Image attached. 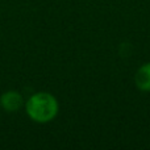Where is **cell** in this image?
<instances>
[{"instance_id": "6da1fadb", "label": "cell", "mask_w": 150, "mask_h": 150, "mask_svg": "<svg viewBox=\"0 0 150 150\" xmlns=\"http://www.w3.org/2000/svg\"><path fill=\"white\" fill-rule=\"evenodd\" d=\"M26 112L29 117L37 122L52 121L58 113V103L50 93H34L26 103Z\"/></svg>"}, {"instance_id": "3957f363", "label": "cell", "mask_w": 150, "mask_h": 150, "mask_svg": "<svg viewBox=\"0 0 150 150\" xmlns=\"http://www.w3.org/2000/svg\"><path fill=\"white\" fill-rule=\"evenodd\" d=\"M134 82L141 91H150V63H145L138 69Z\"/></svg>"}, {"instance_id": "7a4b0ae2", "label": "cell", "mask_w": 150, "mask_h": 150, "mask_svg": "<svg viewBox=\"0 0 150 150\" xmlns=\"http://www.w3.org/2000/svg\"><path fill=\"white\" fill-rule=\"evenodd\" d=\"M0 104L1 107L8 112H16L20 109V107L23 105V98L20 93L15 92V91H9L5 92L0 99Z\"/></svg>"}]
</instances>
